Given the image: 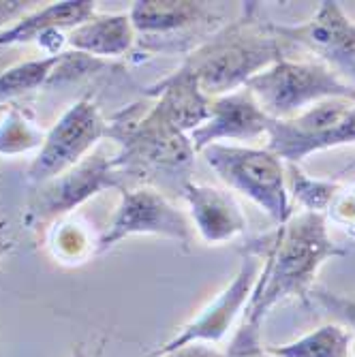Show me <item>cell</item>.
<instances>
[{
  "mask_svg": "<svg viewBox=\"0 0 355 357\" xmlns=\"http://www.w3.org/2000/svg\"><path fill=\"white\" fill-rule=\"evenodd\" d=\"M345 144H355V103L330 99L294 120H272L266 148L298 165L312 152Z\"/></svg>",
  "mask_w": 355,
  "mask_h": 357,
  "instance_id": "cell-8",
  "label": "cell"
},
{
  "mask_svg": "<svg viewBox=\"0 0 355 357\" xmlns=\"http://www.w3.org/2000/svg\"><path fill=\"white\" fill-rule=\"evenodd\" d=\"M122 202L109 222L107 231L96 242V252H107L128 236H160L188 246L192 242V227L160 190L142 186L135 190L120 188Z\"/></svg>",
  "mask_w": 355,
  "mask_h": 357,
  "instance_id": "cell-10",
  "label": "cell"
},
{
  "mask_svg": "<svg viewBox=\"0 0 355 357\" xmlns=\"http://www.w3.org/2000/svg\"><path fill=\"white\" fill-rule=\"evenodd\" d=\"M135 43V30L126 13L94 15L67 35V45L92 58L124 56Z\"/></svg>",
  "mask_w": 355,
  "mask_h": 357,
  "instance_id": "cell-17",
  "label": "cell"
},
{
  "mask_svg": "<svg viewBox=\"0 0 355 357\" xmlns=\"http://www.w3.org/2000/svg\"><path fill=\"white\" fill-rule=\"evenodd\" d=\"M163 357H227V353H220L212 347H206V344H199V342H192V344H186L178 351H172Z\"/></svg>",
  "mask_w": 355,
  "mask_h": 357,
  "instance_id": "cell-26",
  "label": "cell"
},
{
  "mask_svg": "<svg viewBox=\"0 0 355 357\" xmlns=\"http://www.w3.org/2000/svg\"><path fill=\"white\" fill-rule=\"evenodd\" d=\"M255 11L257 3H246L242 17L222 26L182 62L210 99L244 88L250 77L285 58L280 39L255 17Z\"/></svg>",
  "mask_w": 355,
  "mask_h": 357,
  "instance_id": "cell-3",
  "label": "cell"
},
{
  "mask_svg": "<svg viewBox=\"0 0 355 357\" xmlns=\"http://www.w3.org/2000/svg\"><path fill=\"white\" fill-rule=\"evenodd\" d=\"M289 188H292L296 202L306 208V212L317 214H328L338 192L342 190V186L334 180L308 178L298 165H289Z\"/></svg>",
  "mask_w": 355,
  "mask_h": 357,
  "instance_id": "cell-21",
  "label": "cell"
},
{
  "mask_svg": "<svg viewBox=\"0 0 355 357\" xmlns=\"http://www.w3.org/2000/svg\"><path fill=\"white\" fill-rule=\"evenodd\" d=\"M182 197L190 208L192 222H195L204 242L222 244L246 234V216L232 192L186 182L182 188Z\"/></svg>",
  "mask_w": 355,
  "mask_h": 357,
  "instance_id": "cell-14",
  "label": "cell"
},
{
  "mask_svg": "<svg viewBox=\"0 0 355 357\" xmlns=\"http://www.w3.org/2000/svg\"><path fill=\"white\" fill-rule=\"evenodd\" d=\"M146 94L156 96V103L186 135L210 118L212 99L202 92L197 77L192 75L186 64H180V69H176L169 77L150 86Z\"/></svg>",
  "mask_w": 355,
  "mask_h": 357,
  "instance_id": "cell-15",
  "label": "cell"
},
{
  "mask_svg": "<svg viewBox=\"0 0 355 357\" xmlns=\"http://www.w3.org/2000/svg\"><path fill=\"white\" fill-rule=\"evenodd\" d=\"M105 137L120 144L114 167L122 178L131 176L180 195L184 184L190 182L188 176L197 152L190 137L180 131L158 103L148 109L135 103L114 114Z\"/></svg>",
  "mask_w": 355,
  "mask_h": 357,
  "instance_id": "cell-2",
  "label": "cell"
},
{
  "mask_svg": "<svg viewBox=\"0 0 355 357\" xmlns=\"http://www.w3.org/2000/svg\"><path fill=\"white\" fill-rule=\"evenodd\" d=\"M312 298H317L328 310H332L345 323V326L353 328V332H355V300L332 296V294H328V291H324V289H312Z\"/></svg>",
  "mask_w": 355,
  "mask_h": 357,
  "instance_id": "cell-24",
  "label": "cell"
},
{
  "mask_svg": "<svg viewBox=\"0 0 355 357\" xmlns=\"http://www.w3.org/2000/svg\"><path fill=\"white\" fill-rule=\"evenodd\" d=\"M268 28L280 41L302 45L315 54L319 62L355 90V24L342 13L338 3H321L315 17L306 24L278 26L268 22Z\"/></svg>",
  "mask_w": 355,
  "mask_h": 357,
  "instance_id": "cell-11",
  "label": "cell"
},
{
  "mask_svg": "<svg viewBox=\"0 0 355 357\" xmlns=\"http://www.w3.org/2000/svg\"><path fill=\"white\" fill-rule=\"evenodd\" d=\"M73 357H88V351L84 344H77V349L73 351Z\"/></svg>",
  "mask_w": 355,
  "mask_h": 357,
  "instance_id": "cell-30",
  "label": "cell"
},
{
  "mask_svg": "<svg viewBox=\"0 0 355 357\" xmlns=\"http://www.w3.org/2000/svg\"><path fill=\"white\" fill-rule=\"evenodd\" d=\"M103 67V62L99 58H92L88 54L82 52H62L60 60L56 64V69L52 71L50 79H47V88L52 86H62L67 82H75L88 73H94Z\"/></svg>",
  "mask_w": 355,
  "mask_h": 357,
  "instance_id": "cell-23",
  "label": "cell"
},
{
  "mask_svg": "<svg viewBox=\"0 0 355 357\" xmlns=\"http://www.w3.org/2000/svg\"><path fill=\"white\" fill-rule=\"evenodd\" d=\"M326 216H330L334 222L347 227V229L349 227H355V186L342 188L338 192V197L334 199V204Z\"/></svg>",
  "mask_w": 355,
  "mask_h": 357,
  "instance_id": "cell-25",
  "label": "cell"
},
{
  "mask_svg": "<svg viewBox=\"0 0 355 357\" xmlns=\"http://www.w3.org/2000/svg\"><path fill=\"white\" fill-rule=\"evenodd\" d=\"M50 244H52L54 257L64 264H82L92 250H96V246H92L84 227L73 220L56 222Z\"/></svg>",
  "mask_w": 355,
  "mask_h": 357,
  "instance_id": "cell-22",
  "label": "cell"
},
{
  "mask_svg": "<svg viewBox=\"0 0 355 357\" xmlns=\"http://www.w3.org/2000/svg\"><path fill=\"white\" fill-rule=\"evenodd\" d=\"M139 47L146 52H178L192 47L195 52L214 32L220 17L206 3L188 0H137L128 11Z\"/></svg>",
  "mask_w": 355,
  "mask_h": 357,
  "instance_id": "cell-6",
  "label": "cell"
},
{
  "mask_svg": "<svg viewBox=\"0 0 355 357\" xmlns=\"http://www.w3.org/2000/svg\"><path fill=\"white\" fill-rule=\"evenodd\" d=\"M94 17V3L92 0H67V3H54L41 11H35L11 28L0 32V50L37 41L47 30H67L77 28Z\"/></svg>",
  "mask_w": 355,
  "mask_h": 357,
  "instance_id": "cell-16",
  "label": "cell"
},
{
  "mask_svg": "<svg viewBox=\"0 0 355 357\" xmlns=\"http://www.w3.org/2000/svg\"><path fill=\"white\" fill-rule=\"evenodd\" d=\"M15 248V240L9 236V227L5 222H0V259L7 257Z\"/></svg>",
  "mask_w": 355,
  "mask_h": 357,
  "instance_id": "cell-28",
  "label": "cell"
},
{
  "mask_svg": "<svg viewBox=\"0 0 355 357\" xmlns=\"http://www.w3.org/2000/svg\"><path fill=\"white\" fill-rule=\"evenodd\" d=\"M240 252L264 257V274L257 280L244 312V326L238 332L227 357H257L259 323L278 302L300 298L306 302L317 270L334 257H347L349 248L328 236V216L302 212L264 238L246 242Z\"/></svg>",
  "mask_w": 355,
  "mask_h": 357,
  "instance_id": "cell-1",
  "label": "cell"
},
{
  "mask_svg": "<svg viewBox=\"0 0 355 357\" xmlns=\"http://www.w3.org/2000/svg\"><path fill=\"white\" fill-rule=\"evenodd\" d=\"M105 128L107 122L90 99L71 105L45 133L39 154L26 172L28 182L39 186L80 165L99 139L105 137Z\"/></svg>",
  "mask_w": 355,
  "mask_h": 357,
  "instance_id": "cell-9",
  "label": "cell"
},
{
  "mask_svg": "<svg viewBox=\"0 0 355 357\" xmlns=\"http://www.w3.org/2000/svg\"><path fill=\"white\" fill-rule=\"evenodd\" d=\"M28 5L30 3H22V0H0V28L7 22L15 20L17 15H22Z\"/></svg>",
  "mask_w": 355,
  "mask_h": 357,
  "instance_id": "cell-27",
  "label": "cell"
},
{
  "mask_svg": "<svg viewBox=\"0 0 355 357\" xmlns=\"http://www.w3.org/2000/svg\"><path fill=\"white\" fill-rule=\"evenodd\" d=\"M272 124V118L259 107L255 96L240 88L236 92L216 96L210 101V118L188 133L190 144L195 152H202L204 148L218 144L220 139L229 142H252L262 135H268V128Z\"/></svg>",
  "mask_w": 355,
  "mask_h": 357,
  "instance_id": "cell-13",
  "label": "cell"
},
{
  "mask_svg": "<svg viewBox=\"0 0 355 357\" xmlns=\"http://www.w3.org/2000/svg\"><path fill=\"white\" fill-rule=\"evenodd\" d=\"M199 154L225 184L266 210L278 227L294 216L282 160L268 148L212 144Z\"/></svg>",
  "mask_w": 355,
  "mask_h": 357,
  "instance_id": "cell-5",
  "label": "cell"
},
{
  "mask_svg": "<svg viewBox=\"0 0 355 357\" xmlns=\"http://www.w3.org/2000/svg\"><path fill=\"white\" fill-rule=\"evenodd\" d=\"M244 88L272 120H294L330 99L355 103V90L319 60L296 62L282 58L250 77Z\"/></svg>",
  "mask_w": 355,
  "mask_h": 357,
  "instance_id": "cell-4",
  "label": "cell"
},
{
  "mask_svg": "<svg viewBox=\"0 0 355 357\" xmlns=\"http://www.w3.org/2000/svg\"><path fill=\"white\" fill-rule=\"evenodd\" d=\"M11 67V60L5 52H0V73H5L7 69Z\"/></svg>",
  "mask_w": 355,
  "mask_h": 357,
  "instance_id": "cell-29",
  "label": "cell"
},
{
  "mask_svg": "<svg viewBox=\"0 0 355 357\" xmlns=\"http://www.w3.org/2000/svg\"><path fill=\"white\" fill-rule=\"evenodd\" d=\"M242 255L244 257H242V264H240V270H238L234 282L225 289L195 321H190L174 340L148 353L146 357H163V355L178 351L186 344H192V342H218L225 338V334L232 330L240 310L244 306H248L250 296L257 287V280H259V270H262L259 257L246 255V252H242Z\"/></svg>",
  "mask_w": 355,
  "mask_h": 357,
  "instance_id": "cell-12",
  "label": "cell"
},
{
  "mask_svg": "<svg viewBox=\"0 0 355 357\" xmlns=\"http://www.w3.org/2000/svg\"><path fill=\"white\" fill-rule=\"evenodd\" d=\"M105 188L120 190L122 176L114 167V158L96 150L69 172L39 184L26 204L22 222L30 231H43Z\"/></svg>",
  "mask_w": 355,
  "mask_h": 357,
  "instance_id": "cell-7",
  "label": "cell"
},
{
  "mask_svg": "<svg viewBox=\"0 0 355 357\" xmlns=\"http://www.w3.org/2000/svg\"><path fill=\"white\" fill-rule=\"evenodd\" d=\"M351 330L338 323H328L292 344L270 347L268 353L274 357H351Z\"/></svg>",
  "mask_w": 355,
  "mask_h": 357,
  "instance_id": "cell-18",
  "label": "cell"
},
{
  "mask_svg": "<svg viewBox=\"0 0 355 357\" xmlns=\"http://www.w3.org/2000/svg\"><path fill=\"white\" fill-rule=\"evenodd\" d=\"M43 142L45 133L17 105H13L0 122V154L3 156L24 154L43 146Z\"/></svg>",
  "mask_w": 355,
  "mask_h": 357,
  "instance_id": "cell-20",
  "label": "cell"
},
{
  "mask_svg": "<svg viewBox=\"0 0 355 357\" xmlns=\"http://www.w3.org/2000/svg\"><path fill=\"white\" fill-rule=\"evenodd\" d=\"M58 60H60V54L28 60V62H17L5 73H0V103H7L15 99V96H22L41 86H47V79L52 71L56 69Z\"/></svg>",
  "mask_w": 355,
  "mask_h": 357,
  "instance_id": "cell-19",
  "label": "cell"
}]
</instances>
